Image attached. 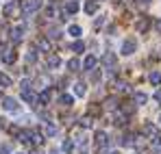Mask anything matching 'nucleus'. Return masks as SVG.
I'll use <instances>...</instances> for the list:
<instances>
[{"mask_svg":"<svg viewBox=\"0 0 161 154\" xmlns=\"http://www.w3.org/2000/svg\"><path fill=\"white\" fill-rule=\"evenodd\" d=\"M42 4H44V0H24L22 13H24V15H33V13H37V11L42 9Z\"/></svg>","mask_w":161,"mask_h":154,"instance_id":"nucleus-1","label":"nucleus"},{"mask_svg":"<svg viewBox=\"0 0 161 154\" xmlns=\"http://www.w3.org/2000/svg\"><path fill=\"white\" fill-rule=\"evenodd\" d=\"M37 98H39V96H37L31 87H22V100H24V102L35 104V102H37Z\"/></svg>","mask_w":161,"mask_h":154,"instance_id":"nucleus-2","label":"nucleus"},{"mask_svg":"<svg viewBox=\"0 0 161 154\" xmlns=\"http://www.w3.org/2000/svg\"><path fill=\"white\" fill-rule=\"evenodd\" d=\"M50 98H53V87H44V91H39L37 102H39V106H46L50 102Z\"/></svg>","mask_w":161,"mask_h":154,"instance_id":"nucleus-3","label":"nucleus"},{"mask_svg":"<svg viewBox=\"0 0 161 154\" xmlns=\"http://www.w3.org/2000/svg\"><path fill=\"white\" fill-rule=\"evenodd\" d=\"M135 48H137V41H135L133 37H129V39L122 44V54H124V56H131L135 52Z\"/></svg>","mask_w":161,"mask_h":154,"instance_id":"nucleus-4","label":"nucleus"},{"mask_svg":"<svg viewBox=\"0 0 161 154\" xmlns=\"http://www.w3.org/2000/svg\"><path fill=\"white\" fill-rule=\"evenodd\" d=\"M150 24H153V22H150V18H148V15L139 18V20H137V33L146 35V33H148V28H150Z\"/></svg>","mask_w":161,"mask_h":154,"instance_id":"nucleus-5","label":"nucleus"},{"mask_svg":"<svg viewBox=\"0 0 161 154\" xmlns=\"http://www.w3.org/2000/svg\"><path fill=\"white\" fill-rule=\"evenodd\" d=\"M0 102H2V109L9 111V113H15V111H18V102H15V98H9V96H7V98H2Z\"/></svg>","mask_w":161,"mask_h":154,"instance_id":"nucleus-6","label":"nucleus"},{"mask_svg":"<svg viewBox=\"0 0 161 154\" xmlns=\"http://www.w3.org/2000/svg\"><path fill=\"white\" fill-rule=\"evenodd\" d=\"M144 135L150 137V139H157V137H159V128H157V124H153V122L144 124Z\"/></svg>","mask_w":161,"mask_h":154,"instance_id":"nucleus-7","label":"nucleus"},{"mask_svg":"<svg viewBox=\"0 0 161 154\" xmlns=\"http://www.w3.org/2000/svg\"><path fill=\"white\" fill-rule=\"evenodd\" d=\"M94 143H96L98 148H105V143H107V132H103V130H98V132L94 135Z\"/></svg>","mask_w":161,"mask_h":154,"instance_id":"nucleus-8","label":"nucleus"},{"mask_svg":"<svg viewBox=\"0 0 161 154\" xmlns=\"http://www.w3.org/2000/svg\"><path fill=\"white\" fill-rule=\"evenodd\" d=\"M46 65H48V70H57V67L61 65V59H59L57 54H48V59H46Z\"/></svg>","mask_w":161,"mask_h":154,"instance_id":"nucleus-9","label":"nucleus"},{"mask_svg":"<svg viewBox=\"0 0 161 154\" xmlns=\"http://www.w3.org/2000/svg\"><path fill=\"white\" fill-rule=\"evenodd\" d=\"M103 63H105V67H111V70H115V54L113 52H107L105 56H103Z\"/></svg>","mask_w":161,"mask_h":154,"instance_id":"nucleus-10","label":"nucleus"},{"mask_svg":"<svg viewBox=\"0 0 161 154\" xmlns=\"http://www.w3.org/2000/svg\"><path fill=\"white\" fill-rule=\"evenodd\" d=\"M96 63H98V61H96V56H94V54H89V56H85V61H83V70H89V72H92V70L96 67Z\"/></svg>","mask_w":161,"mask_h":154,"instance_id":"nucleus-11","label":"nucleus"},{"mask_svg":"<svg viewBox=\"0 0 161 154\" xmlns=\"http://www.w3.org/2000/svg\"><path fill=\"white\" fill-rule=\"evenodd\" d=\"M79 9H80L79 0H70V2L65 4V13H68V15H74V13H76Z\"/></svg>","mask_w":161,"mask_h":154,"instance_id":"nucleus-12","label":"nucleus"},{"mask_svg":"<svg viewBox=\"0 0 161 154\" xmlns=\"http://www.w3.org/2000/svg\"><path fill=\"white\" fill-rule=\"evenodd\" d=\"M113 119H115V122H113L115 126H124V122H126V113H124V111L120 109V111H118V113L113 115Z\"/></svg>","mask_w":161,"mask_h":154,"instance_id":"nucleus-13","label":"nucleus"},{"mask_svg":"<svg viewBox=\"0 0 161 154\" xmlns=\"http://www.w3.org/2000/svg\"><path fill=\"white\" fill-rule=\"evenodd\" d=\"M135 141H137V135H133V132H126L122 137V146H135Z\"/></svg>","mask_w":161,"mask_h":154,"instance_id":"nucleus-14","label":"nucleus"},{"mask_svg":"<svg viewBox=\"0 0 161 154\" xmlns=\"http://www.w3.org/2000/svg\"><path fill=\"white\" fill-rule=\"evenodd\" d=\"M22 33H24V30H22L20 26L13 28V30H11V41H13V44H20V41H22Z\"/></svg>","mask_w":161,"mask_h":154,"instance_id":"nucleus-15","label":"nucleus"},{"mask_svg":"<svg viewBox=\"0 0 161 154\" xmlns=\"http://www.w3.org/2000/svg\"><path fill=\"white\" fill-rule=\"evenodd\" d=\"M96 9H98V2H94V0H87V2H85V13H87V15L96 13Z\"/></svg>","mask_w":161,"mask_h":154,"instance_id":"nucleus-16","label":"nucleus"},{"mask_svg":"<svg viewBox=\"0 0 161 154\" xmlns=\"http://www.w3.org/2000/svg\"><path fill=\"white\" fill-rule=\"evenodd\" d=\"M31 143L33 146H42L44 143V135L42 132H31Z\"/></svg>","mask_w":161,"mask_h":154,"instance_id":"nucleus-17","label":"nucleus"},{"mask_svg":"<svg viewBox=\"0 0 161 154\" xmlns=\"http://www.w3.org/2000/svg\"><path fill=\"white\" fill-rule=\"evenodd\" d=\"M72 91H74V96H79V98H83V96L87 93V89H85V85H83V82H76V85L72 87Z\"/></svg>","mask_w":161,"mask_h":154,"instance_id":"nucleus-18","label":"nucleus"},{"mask_svg":"<svg viewBox=\"0 0 161 154\" xmlns=\"http://www.w3.org/2000/svg\"><path fill=\"white\" fill-rule=\"evenodd\" d=\"M133 98H135V104H146L148 102V96H146L144 91H135Z\"/></svg>","mask_w":161,"mask_h":154,"instance_id":"nucleus-19","label":"nucleus"},{"mask_svg":"<svg viewBox=\"0 0 161 154\" xmlns=\"http://www.w3.org/2000/svg\"><path fill=\"white\" fill-rule=\"evenodd\" d=\"M59 104H63V106H72V104H74V96H70V93H63V96L59 98Z\"/></svg>","mask_w":161,"mask_h":154,"instance_id":"nucleus-20","label":"nucleus"},{"mask_svg":"<svg viewBox=\"0 0 161 154\" xmlns=\"http://www.w3.org/2000/svg\"><path fill=\"white\" fill-rule=\"evenodd\" d=\"M15 59H18V54H15L13 50H7V54H2V61H4V63H9V65H11V63H15Z\"/></svg>","mask_w":161,"mask_h":154,"instance_id":"nucleus-21","label":"nucleus"},{"mask_svg":"<svg viewBox=\"0 0 161 154\" xmlns=\"http://www.w3.org/2000/svg\"><path fill=\"white\" fill-rule=\"evenodd\" d=\"M37 46H39V50H42V52H50V39L42 37V39L37 41Z\"/></svg>","mask_w":161,"mask_h":154,"instance_id":"nucleus-22","label":"nucleus"},{"mask_svg":"<svg viewBox=\"0 0 161 154\" xmlns=\"http://www.w3.org/2000/svg\"><path fill=\"white\" fill-rule=\"evenodd\" d=\"M74 148H76V141L74 139H65L63 141V152H72Z\"/></svg>","mask_w":161,"mask_h":154,"instance_id":"nucleus-23","label":"nucleus"},{"mask_svg":"<svg viewBox=\"0 0 161 154\" xmlns=\"http://www.w3.org/2000/svg\"><path fill=\"white\" fill-rule=\"evenodd\" d=\"M68 33H70V35H72L74 39H79V37H80V33H83V30H80V26L72 24V26H70V28H68Z\"/></svg>","mask_w":161,"mask_h":154,"instance_id":"nucleus-24","label":"nucleus"},{"mask_svg":"<svg viewBox=\"0 0 161 154\" xmlns=\"http://www.w3.org/2000/svg\"><path fill=\"white\" fill-rule=\"evenodd\" d=\"M68 67H70L72 72H79V70L83 67V65L79 63V59H70V61H68Z\"/></svg>","mask_w":161,"mask_h":154,"instance_id":"nucleus-25","label":"nucleus"},{"mask_svg":"<svg viewBox=\"0 0 161 154\" xmlns=\"http://www.w3.org/2000/svg\"><path fill=\"white\" fill-rule=\"evenodd\" d=\"M11 85H13V80L7 76V74H2V72H0V87H11Z\"/></svg>","mask_w":161,"mask_h":154,"instance_id":"nucleus-26","label":"nucleus"},{"mask_svg":"<svg viewBox=\"0 0 161 154\" xmlns=\"http://www.w3.org/2000/svg\"><path fill=\"white\" fill-rule=\"evenodd\" d=\"M57 132H59V126L57 124H48L46 126V137H54Z\"/></svg>","mask_w":161,"mask_h":154,"instance_id":"nucleus-27","label":"nucleus"},{"mask_svg":"<svg viewBox=\"0 0 161 154\" xmlns=\"http://www.w3.org/2000/svg\"><path fill=\"white\" fill-rule=\"evenodd\" d=\"M148 80H150L153 85H161V72H150Z\"/></svg>","mask_w":161,"mask_h":154,"instance_id":"nucleus-28","label":"nucleus"},{"mask_svg":"<svg viewBox=\"0 0 161 154\" xmlns=\"http://www.w3.org/2000/svg\"><path fill=\"white\" fill-rule=\"evenodd\" d=\"M72 50H74V54H79V52H83V50H85V44H83L80 39H76V41L72 44Z\"/></svg>","mask_w":161,"mask_h":154,"instance_id":"nucleus-29","label":"nucleus"},{"mask_svg":"<svg viewBox=\"0 0 161 154\" xmlns=\"http://www.w3.org/2000/svg\"><path fill=\"white\" fill-rule=\"evenodd\" d=\"M153 152L155 154H161V135L157 139H153Z\"/></svg>","mask_w":161,"mask_h":154,"instance_id":"nucleus-30","label":"nucleus"},{"mask_svg":"<svg viewBox=\"0 0 161 154\" xmlns=\"http://www.w3.org/2000/svg\"><path fill=\"white\" fill-rule=\"evenodd\" d=\"M13 11H15V2H9V4L2 9V13H4L7 18H9V15H13Z\"/></svg>","mask_w":161,"mask_h":154,"instance_id":"nucleus-31","label":"nucleus"},{"mask_svg":"<svg viewBox=\"0 0 161 154\" xmlns=\"http://www.w3.org/2000/svg\"><path fill=\"white\" fill-rule=\"evenodd\" d=\"M26 61H28V63H35V61H37V52H35V48H31V50H28Z\"/></svg>","mask_w":161,"mask_h":154,"instance_id":"nucleus-32","label":"nucleus"},{"mask_svg":"<svg viewBox=\"0 0 161 154\" xmlns=\"http://www.w3.org/2000/svg\"><path fill=\"white\" fill-rule=\"evenodd\" d=\"M80 126H83V128H89V126H92V117H83V119H80Z\"/></svg>","mask_w":161,"mask_h":154,"instance_id":"nucleus-33","label":"nucleus"},{"mask_svg":"<svg viewBox=\"0 0 161 154\" xmlns=\"http://www.w3.org/2000/svg\"><path fill=\"white\" fill-rule=\"evenodd\" d=\"M0 154H11V146H0Z\"/></svg>","mask_w":161,"mask_h":154,"instance_id":"nucleus-34","label":"nucleus"},{"mask_svg":"<svg viewBox=\"0 0 161 154\" xmlns=\"http://www.w3.org/2000/svg\"><path fill=\"white\" fill-rule=\"evenodd\" d=\"M92 80H94V82H98V80H100V72H98V70H94V72H92Z\"/></svg>","mask_w":161,"mask_h":154,"instance_id":"nucleus-35","label":"nucleus"},{"mask_svg":"<svg viewBox=\"0 0 161 154\" xmlns=\"http://www.w3.org/2000/svg\"><path fill=\"white\" fill-rule=\"evenodd\" d=\"M89 115H100V106H92L89 109Z\"/></svg>","mask_w":161,"mask_h":154,"instance_id":"nucleus-36","label":"nucleus"},{"mask_svg":"<svg viewBox=\"0 0 161 154\" xmlns=\"http://www.w3.org/2000/svg\"><path fill=\"white\" fill-rule=\"evenodd\" d=\"M155 100L161 104V89H157V91H155Z\"/></svg>","mask_w":161,"mask_h":154,"instance_id":"nucleus-37","label":"nucleus"},{"mask_svg":"<svg viewBox=\"0 0 161 154\" xmlns=\"http://www.w3.org/2000/svg\"><path fill=\"white\" fill-rule=\"evenodd\" d=\"M155 28H157V33L161 35V20H157V24H155Z\"/></svg>","mask_w":161,"mask_h":154,"instance_id":"nucleus-38","label":"nucleus"},{"mask_svg":"<svg viewBox=\"0 0 161 154\" xmlns=\"http://www.w3.org/2000/svg\"><path fill=\"white\" fill-rule=\"evenodd\" d=\"M4 126H7V122H4V119H0V128H4Z\"/></svg>","mask_w":161,"mask_h":154,"instance_id":"nucleus-39","label":"nucleus"},{"mask_svg":"<svg viewBox=\"0 0 161 154\" xmlns=\"http://www.w3.org/2000/svg\"><path fill=\"white\" fill-rule=\"evenodd\" d=\"M137 2H139V4H148L150 0H137Z\"/></svg>","mask_w":161,"mask_h":154,"instance_id":"nucleus-40","label":"nucleus"},{"mask_svg":"<svg viewBox=\"0 0 161 154\" xmlns=\"http://www.w3.org/2000/svg\"><path fill=\"white\" fill-rule=\"evenodd\" d=\"M107 154H120V152H118V150H109Z\"/></svg>","mask_w":161,"mask_h":154,"instance_id":"nucleus-41","label":"nucleus"},{"mask_svg":"<svg viewBox=\"0 0 161 154\" xmlns=\"http://www.w3.org/2000/svg\"><path fill=\"white\" fill-rule=\"evenodd\" d=\"M50 154H59V152H57V150H53V152H50Z\"/></svg>","mask_w":161,"mask_h":154,"instance_id":"nucleus-42","label":"nucleus"},{"mask_svg":"<svg viewBox=\"0 0 161 154\" xmlns=\"http://www.w3.org/2000/svg\"><path fill=\"white\" fill-rule=\"evenodd\" d=\"M159 124H161V111H159Z\"/></svg>","mask_w":161,"mask_h":154,"instance_id":"nucleus-43","label":"nucleus"},{"mask_svg":"<svg viewBox=\"0 0 161 154\" xmlns=\"http://www.w3.org/2000/svg\"><path fill=\"white\" fill-rule=\"evenodd\" d=\"M18 154H26V152H18Z\"/></svg>","mask_w":161,"mask_h":154,"instance_id":"nucleus-44","label":"nucleus"},{"mask_svg":"<svg viewBox=\"0 0 161 154\" xmlns=\"http://www.w3.org/2000/svg\"><path fill=\"white\" fill-rule=\"evenodd\" d=\"M0 100H2V93H0Z\"/></svg>","mask_w":161,"mask_h":154,"instance_id":"nucleus-45","label":"nucleus"},{"mask_svg":"<svg viewBox=\"0 0 161 154\" xmlns=\"http://www.w3.org/2000/svg\"><path fill=\"white\" fill-rule=\"evenodd\" d=\"M137 154H139V152H137Z\"/></svg>","mask_w":161,"mask_h":154,"instance_id":"nucleus-46","label":"nucleus"}]
</instances>
